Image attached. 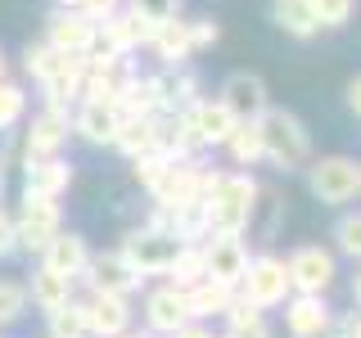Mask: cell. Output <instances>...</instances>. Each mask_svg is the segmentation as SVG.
<instances>
[{
  "mask_svg": "<svg viewBox=\"0 0 361 338\" xmlns=\"http://www.w3.org/2000/svg\"><path fill=\"white\" fill-rule=\"evenodd\" d=\"M257 208H262V185L248 167L221 172L208 167L203 172V217H208V234H244L253 225Z\"/></svg>",
  "mask_w": 361,
  "mask_h": 338,
  "instance_id": "1",
  "label": "cell"
},
{
  "mask_svg": "<svg viewBox=\"0 0 361 338\" xmlns=\"http://www.w3.org/2000/svg\"><path fill=\"white\" fill-rule=\"evenodd\" d=\"M257 127H262V163L267 167H276V172L289 176V172H302V167L312 163V131L293 108L271 104L262 118H257Z\"/></svg>",
  "mask_w": 361,
  "mask_h": 338,
  "instance_id": "2",
  "label": "cell"
},
{
  "mask_svg": "<svg viewBox=\"0 0 361 338\" xmlns=\"http://www.w3.org/2000/svg\"><path fill=\"white\" fill-rule=\"evenodd\" d=\"M307 189L321 208H348L361 189V163L353 154H325V158H312L307 167Z\"/></svg>",
  "mask_w": 361,
  "mask_h": 338,
  "instance_id": "3",
  "label": "cell"
},
{
  "mask_svg": "<svg viewBox=\"0 0 361 338\" xmlns=\"http://www.w3.org/2000/svg\"><path fill=\"white\" fill-rule=\"evenodd\" d=\"M240 298H248L257 311H276V307H285V298L293 293L289 284V266H285V257H276V253H257V257H248V270H244V280H240Z\"/></svg>",
  "mask_w": 361,
  "mask_h": 338,
  "instance_id": "4",
  "label": "cell"
},
{
  "mask_svg": "<svg viewBox=\"0 0 361 338\" xmlns=\"http://www.w3.org/2000/svg\"><path fill=\"white\" fill-rule=\"evenodd\" d=\"M59 230H63L59 199H32V194H23L18 212H14V239H18V253L41 257L45 244H50Z\"/></svg>",
  "mask_w": 361,
  "mask_h": 338,
  "instance_id": "5",
  "label": "cell"
},
{
  "mask_svg": "<svg viewBox=\"0 0 361 338\" xmlns=\"http://www.w3.org/2000/svg\"><path fill=\"white\" fill-rule=\"evenodd\" d=\"M203 172H208L203 154L185 158V163H167L163 176H158V185L149 189V203H158V208H167V212L199 208V203H203Z\"/></svg>",
  "mask_w": 361,
  "mask_h": 338,
  "instance_id": "6",
  "label": "cell"
},
{
  "mask_svg": "<svg viewBox=\"0 0 361 338\" xmlns=\"http://www.w3.org/2000/svg\"><path fill=\"white\" fill-rule=\"evenodd\" d=\"M285 266L293 293H330V284L338 280V253L325 244H298L285 257Z\"/></svg>",
  "mask_w": 361,
  "mask_h": 338,
  "instance_id": "7",
  "label": "cell"
},
{
  "mask_svg": "<svg viewBox=\"0 0 361 338\" xmlns=\"http://www.w3.org/2000/svg\"><path fill=\"white\" fill-rule=\"evenodd\" d=\"M176 239L172 234H163V230H154V225H135V230L122 234V244H118V253L127 257V262L140 270L145 280L149 275H167V266H172V257H176Z\"/></svg>",
  "mask_w": 361,
  "mask_h": 338,
  "instance_id": "8",
  "label": "cell"
},
{
  "mask_svg": "<svg viewBox=\"0 0 361 338\" xmlns=\"http://www.w3.org/2000/svg\"><path fill=\"white\" fill-rule=\"evenodd\" d=\"M99 41V23L86 18L77 5H59L45 18V45L59 54H90Z\"/></svg>",
  "mask_w": 361,
  "mask_h": 338,
  "instance_id": "9",
  "label": "cell"
},
{
  "mask_svg": "<svg viewBox=\"0 0 361 338\" xmlns=\"http://www.w3.org/2000/svg\"><path fill=\"white\" fill-rule=\"evenodd\" d=\"M77 284L104 289V293H122V298H135V293L145 289V275L118 253V248H109V253H90V262H86V270H82V280H77Z\"/></svg>",
  "mask_w": 361,
  "mask_h": 338,
  "instance_id": "10",
  "label": "cell"
},
{
  "mask_svg": "<svg viewBox=\"0 0 361 338\" xmlns=\"http://www.w3.org/2000/svg\"><path fill=\"white\" fill-rule=\"evenodd\" d=\"M140 315H145V330H154L158 338H172L180 325H190V302H185V289L176 284H154L145 289V302H140Z\"/></svg>",
  "mask_w": 361,
  "mask_h": 338,
  "instance_id": "11",
  "label": "cell"
},
{
  "mask_svg": "<svg viewBox=\"0 0 361 338\" xmlns=\"http://www.w3.org/2000/svg\"><path fill=\"white\" fill-rule=\"evenodd\" d=\"M82 307H86L90 338H122L135 325V307H131V298H122V293L90 289L86 298H82Z\"/></svg>",
  "mask_w": 361,
  "mask_h": 338,
  "instance_id": "12",
  "label": "cell"
},
{
  "mask_svg": "<svg viewBox=\"0 0 361 338\" xmlns=\"http://www.w3.org/2000/svg\"><path fill=\"white\" fill-rule=\"evenodd\" d=\"M68 135H73V113L45 104L41 113H32L27 131H23V158H50V154H63Z\"/></svg>",
  "mask_w": 361,
  "mask_h": 338,
  "instance_id": "13",
  "label": "cell"
},
{
  "mask_svg": "<svg viewBox=\"0 0 361 338\" xmlns=\"http://www.w3.org/2000/svg\"><path fill=\"white\" fill-rule=\"evenodd\" d=\"M248 244L244 234H208L203 239V262H208V280H217L226 289H240L244 270H248Z\"/></svg>",
  "mask_w": 361,
  "mask_h": 338,
  "instance_id": "14",
  "label": "cell"
},
{
  "mask_svg": "<svg viewBox=\"0 0 361 338\" xmlns=\"http://www.w3.org/2000/svg\"><path fill=\"white\" fill-rule=\"evenodd\" d=\"M185 113V122H190V131H195V140H199V149H221L226 140H231V131H235V113L221 104L217 95H199L190 108H180Z\"/></svg>",
  "mask_w": 361,
  "mask_h": 338,
  "instance_id": "15",
  "label": "cell"
},
{
  "mask_svg": "<svg viewBox=\"0 0 361 338\" xmlns=\"http://www.w3.org/2000/svg\"><path fill=\"white\" fill-rule=\"evenodd\" d=\"M122 127V108L118 99H77L73 108V135H82L86 144H95V149H113V135Z\"/></svg>",
  "mask_w": 361,
  "mask_h": 338,
  "instance_id": "16",
  "label": "cell"
},
{
  "mask_svg": "<svg viewBox=\"0 0 361 338\" xmlns=\"http://www.w3.org/2000/svg\"><path fill=\"white\" fill-rule=\"evenodd\" d=\"M73 189V163L63 154L23 158V194L32 199H63Z\"/></svg>",
  "mask_w": 361,
  "mask_h": 338,
  "instance_id": "17",
  "label": "cell"
},
{
  "mask_svg": "<svg viewBox=\"0 0 361 338\" xmlns=\"http://www.w3.org/2000/svg\"><path fill=\"white\" fill-rule=\"evenodd\" d=\"M334 325V307L325 293H289L285 298V330L289 338H321Z\"/></svg>",
  "mask_w": 361,
  "mask_h": 338,
  "instance_id": "18",
  "label": "cell"
},
{
  "mask_svg": "<svg viewBox=\"0 0 361 338\" xmlns=\"http://www.w3.org/2000/svg\"><path fill=\"white\" fill-rule=\"evenodd\" d=\"M217 99L226 108L235 113V118H262V113L271 108V90H267V82L257 73H248V68H240V73H231L221 82V90H217Z\"/></svg>",
  "mask_w": 361,
  "mask_h": 338,
  "instance_id": "19",
  "label": "cell"
},
{
  "mask_svg": "<svg viewBox=\"0 0 361 338\" xmlns=\"http://www.w3.org/2000/svg\"><path fill=\"white\" fill-rule=\"evenodd\" d=\"M82 82H86V54H59L54 68L41 77V99L54 108H73L82 99Z\"/></svg>",
  "mask_w": 361,
  "mask_h": 338,
  "instance_id": "20",
  "label": "cell"
},
{
  "mask_svg": "<svg viewBox=\"0 0 361 338\" xmlns=\"http://www.w3.org/2000/svg\"><path fill=\"white\" fill-rule=\"evenodd\" d=\"M37 262L45 270H54V275H63V280H82V270L90 262V244H86V234H77V230H59L50 244H45V253L37 257Z\"/></svg>",
  "mask_w": 361,
  "mask_h": 338,
  "instance_id": "21",
  "label": "cell"
},
{
  "mask_svg": "<svg viewBox=\"0 0 361 338\" xmlns=\"http://www.w3.org/2000/svg\"><path fill=\"white\" fill-rule=\"evenodd\" d=\"M145 50H154V59L172 73V68H185L190 59H195V41H190V23L185 18H167L158 23V27H149V45Z\"/></svg>",
  "mask_w": 361,
  "mask_h": 338,
  "instance_id": "22",
  "label": "cell"
},
{
  "mask_svg": "<svg viewBox=\"0 0 361 338\" xmlns=\"http://www.w3.org/2000/svg\"><path fill=\"white\" fill-rule=\"evenodd\" d=\"M154 154H163L167 163H185V158H199V140L190 131L185 113H158V127H154Z\"/></svg>",
  "mask_w": 361,
  "mask_h": 338,
  "instance_id": "23",
  "label": "cell"
},
{
  "mask_svg": "<svg viewBox=\"0 0 361 338\" xmlns=\"http://www.w3.org/2000/svg\"><path fill=\"white\" fill-rule=\"evenodd\" d=\"M99 45H109V50H118V54H135V50L149 45V23L122 5L113 18L99 23Z\"/></svg>",
  "mask_w": 361,
  "mask_h": 338,
  "instance_id": "24",
  "label": "cell"
},
{
  "mask_svg": "<svg viewBox=\"0 0 361 338\" xmlns=\"http://www.w3.org/2000/svg\"><path fill=\"white\" fill-rule=\"evenodd\" d=\"M23 289H27V307H37V311L50 315L54 307H63V302L73 298V289H77V284H73V280H63V275H54V270H45V266L37 262Z\"/></svg>",
  "mask_w": 361,
  "mask_h": 338,
  "instance_id": "25",
  "label": "cell"
},
{
  "mask_svg": "<svg viewBox=\"0 0 361 338\" xmlns=\"http://www.w3.org/2000/svg\"><path fill=\"white\" fill-rule=\"evenodd\" d=\"M271 23L293 41H312L316 32H321L312 0H271Z\"/></svg>",
  "mask_w": 361,
  "mask_h": 338,
  "instance_id": "26",
  "label": "cell"
},
{
  "mask_svg": "<svg viewBox=\"0 0 361 338\" xmlns=\"http://www.w3.org/2000/svg\"><path fill=\"white\" fill-rule=\"evenodd\" d=\"M154 127H158V113H122V127L113 135V149L122 158H140L154 149Z\"/></svg>",
  "mask_w": 361,
  "mask_h": 338,
  "instance_id": "27",
  "label": "cell"
},
{
  "mask_svg": "<svg viewBox=\"0 0 361 338\" xmlns=\"http://www.w3.org/2000/svg\"><path fill=\"white\" fill-rule=\"evenodd\" d=\"M235 289L217 284V280H199L195 289H185V302H190V320H221L226 307H231Z\"/></svg>",
  "mask_w": 361,
  "mask_h": 338,
  "instance_id": "28",
  "label": "cell"
},
{
  "mask_svg": "<svg viewBox=\"0 0 361 338\" xmlns=\"http://www.w3.org/2000/svg\"><path fill=\"white\" fill-rule=\"evenodd\" d=\"M221 149L231 154V163H235V167H257V163H262V127H257V118L235 122L231 140H226Z\"/></svg>",
  "mask_w": 361,
  "mask_h": 338,
  "instance_id": "29",
  "label": "cell"
},
{
  "mask_svg": "<svg viewBox=\"0 0 361 338\" xmlns=\"http://www.w3.org/2000/svg\"><path fill=\"white\" fill-rule=\"evenodd\" d=\"M163 280H167V284H176V289H195L199 280H208V262H203V244H180Z\"/></svg>",
  "mask_w": 361,
  "mask_h": 338,
  "instance_id": "30",
  "label": "cell"
},
{
  "mask_svg": "<svg viewBox=\"0 0 361 338\" xmlns=\"http://www.w3.org/2000/svg\"><path fill=\"white\" fill-rule=\"evenodd\" d=\"M45 338H90L82 298H68L63 307H54L50 315H45Z\"/></svg>",
  "mask_w": 361,
  "mask_h": 338,
  "instance_id": "31",
  "label": "cell"
},
{
  "mask_svg": "<svg viewBox=\"0 0 361 338\" xmlns=\"http://www.w3.org/2000/svg\"><path fill=\"white\" fill-rule=\"evenodd\" d=\"M23 118H27V90L9 82V77H0V135L14 131Z\"/></svg>",
  "mask_w": 361,
  "mask_h": 338,
  "instance_id": "32",
  "label": "cell"
},
{
  "mask_svg": "<svg viewBox=\"0 0 361 338\" xmlns=\"http://www.w3.org/2000/svg\"><path fill=\"white\" fill-rule=\"evenodd\" d=\"M334 253H343L348 262H361V208L357 212H343V217L334 221Z\"/></svg>",
  "mask_w": 361,
  "mask_h": 338,
  "instance_id": "33",
  "label": "cell"
},
{
  "mask_svg": "<svg viewBox=\"0 0 361 338\" xmlns=\"http://www.w3.org/2000/svg\"><path fill=\"white\" fill-rule=\"evenodd\" d=\"M23 315H27V289L18 280H0V330L18 325Z\"/></svg>",
  "mask_w": 361,
  "mask_h": 338,
  "instance_id": "34",
  "label": "cell"
},
{
  "mask_svg": "<svg viewBox=\"0 0 361 338\" xmlns=\"http://www.w3.org/2000/svg\"><path fill=\"white\" fill-rule=\"evenodd\" d=\"M357 5H361V0H312L316 23H321V27H330V32L348 27V23L357 18Z\"/></svg>",
  "mask_w": 361,
  "mask_h": 338,
  "instance_id": "35",
  "label": "cell"
},
{
  "mask_svg": "<svg viewBox=\"0 0 361 338\" xmlns=\"http://www.w3.org/2000/svg\"><path fill=\"white\" fill-rule=\"evenodd\" d=\"M127 9L140 14L149 27H158V23H167V18L180 14V0H127Z\"/></svg>",
  "mask_w": 361,
  "mask_h": 338,
  "instance_id": "36",
  "label": "cell"
},
{
  "mask_svg": "<svg viewBox=\"0 0 361 338\" xmlns=\"http://www.w3.org/2000/svg\"><path fill=\"white\" fill-rule=\"evenodd\" d=\"M163 167H167V158L163 154H140V158H131V176H135V185L145 189V194H149V189L158 185V176H163Z\"/></svg>",
  "mask_w": 361,
  "mask_h": 338,
  "instance_id": "37",
  "label": "cell"
},
{
  "mask_svg": "<svg viewBox=\"0 0 361 338\" xmlns=\"http://www.w3.org/2000/svg\"><path fill=\"white\" fill-rule=\"evenodd\" d=\"M54 59H59V50H50L45 41H41V45H27V50H23V68H27L32 82H41V77L54 68Z\"/></svg>",
  "mask_w": 361,
  "mask_h": 338,
  "instance_id": "38",
  "label": "cell"
},
{
  "mask_svg": "<svg viewBox=\"0 0 361 338\" xmlns=\"http://www.w3.org/2000/svg\"><path fill=\"white\" fill-rule=\"evenodd\" d=\"M190 41H195V54H199V50H212V45L221 41L217 18H195V23H190Z\"/></svg>",
  "mask_w": 361,
  "mask_h": 338,
  "instance_id": "39",
  "label": "cell"
},
{
  "mask_svg": "<svg viewBox=\"0 0 361 338\" xmlns=\"http://www.w3.org/2000/svg\"><path fill=\"white\" fill-rule=\"evenodd\" d=\"M221 338H276V330L267 325V315H253V320H244V325H226Z\"/></svg>",
  "mask_w": 361,
  "mask_h": 338,
  "instance_id": "40",
  "label": "cell"
},
{
  "mask_svg": "<svg viewBox=\"0 0 361 338\" xmlns=\"http://www.w3.org/2000/svg\"><path fill=\"white\" fill-rule=\"evenodd\" d=\"M18 253V239H14V212L0 203V262L5 257H14Z\"/></svg>",
  "mask_w": 361,
  "mask_h": 338,
  "instance_id": "41",
  "label": "cell"
},
{
  "mask_svg": "<svg viewBox=\"0 0 361 338\" xmlns=\"http://www.w3.org/2000/svg\"><path fill=\"white\" fill-rule=\"evenodd\" d=\"M127 5V0H77V9H82L86 18H95V23H104V18H113L118 9Z\"/></svg>",
  "mask_w": 361,
  "mask_h": 338,
  "instance_id": "42",
  "label": "cell"
},
{
  "mask_svg": "<svg viewBox=\"0 0 361 338\" xmlns=\"http://www.w3.org/2000/svg\"><path fill=\"white\" fill-rule=\"evenodd\" d=\"M172 338H221V334H217V330H208V320H190V325H180Z\"/></svg>",
  "mask_w": 361,
  "mask_h": 338,
  "instance_id": "43",
  "label": "cell"
},
{
  "mask_svg": "<svg viewBox=\"0 0 361 338\" xmlns=\"http://www.w3.org/2000/svg\"><path fill=\"white\" fill-rule=\"evenodd\" d=\"M348 113H353V118L361 122V73L353 77V82H348Z\"/></svg>",
  "mask_w": 361,
  "mask_h": 338,
  "instance_id": "44",
  "label": "cell"
},
{
  "mask_svg": "<svg viewBox=\"0 0 361 338\" xmlns=\"http://www.w3.org/2000/svg\"><path fill=\"white\" fill-rule=\"evenodd\" d=\"M343 330L348 338H361V315H343Z\"/></svg>",
  "mask_w": 361,
  "mask_h": 338,
  "instance_id": "45",
  "label": "cell"
},
{
  "mask_svg": "<svg viewBox=\"0 0 361 338\" xmlns=\"http://www.w3.org/2000/svg\"><path fill=\"white\" fill-rule=\"evenodd\" d=\"M321 338H348V330H343V320L334 315V325H330V334H321Z\"/></svg>",
  "mask_w": 361,
  "mask_h": 338,
  "instance_id": "46",
  "label": "cell"
},
{
  "mask_svg": "<svg viewBox=\"0 0 361 338\" xmlns=\"http://www.w3.org/2000/svg\"><path fill=\"white\" fill-rule=\"evenodd\" d=\"M353 302L361 307V262H357V275H353Z\"/></svg>",
  "mask_w": 361,
  "mask_h": 338,
  "instance_id": "47",
  "label": "cell"
},
{
  "mask_svg": "<svg viewBox=\"0 0 361 338\" xmlns=\"http://www.w3.org/2000/svg\"><path fill=\"white\" fill-rule=\"evenodd\" d=\"M122 338H158V334H154V330H135V325H131V330L122 334Z\"/></svg>",
  "mask_w": 361,
  "mask_h": 338,
  "instance_id": "48",
  "label": "cell"
},
{
  "mask_svg": "<svg viewBox=\"0 0 361 338\" xmlns=\"http://www.w3.org/2000/svg\"><path fill=\"white\" fill-rule=\"evenodd\" d=\"M0 77H5V54H0Z\"/></svg>",
  "mask_w": 361,
  "mask_h": 338,
  "instance_id": "49",
  "label": "cell"
},
{
  "mask_svg": "<svg viewBox=\"0 0 361 338\" xmlns=\"http://www.w3.org/2000/svg\"><path fill=\"white\" fill-rule=\"evenodd\" d=\"M59 5H77V0H59Z\"/></svg>",
  "mask_w": 361,
  "mask_h": 338,
  "instance_id": "50",
  "label": "cell"
},
{
  "mask_svg": "<svg viewBox=\"0 0 361 338\" xmlns=\"http://www.w3.org/2000/svg\"><path fill=\"white\" fill-rule=\"evenodd\" d=\"M357 194H361V189H357Z\"/></svg>",
  "mask_w": 361,
  "mask_h": 338,
  "instance_id": "51",
  "label": "cell"
},
{
  "mask_svg": "<svg viewBox=\"0 0 361 338\" xmlns=\"http://www.w3.org/2000/svg\"><path fill=\"white\" fill-rule=\"evenodd\" d=\"M0 338H5V334H0Z\"/></svg>",
  "mask_w": 361,
  "mask_h": 338,
  "instance_id": "52",
  "label": "cell"
}]
</instances>
